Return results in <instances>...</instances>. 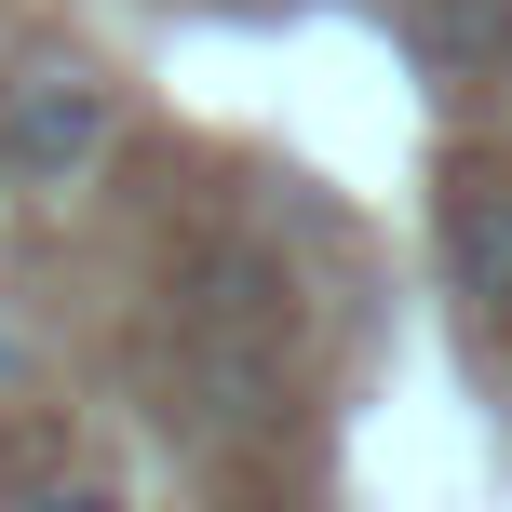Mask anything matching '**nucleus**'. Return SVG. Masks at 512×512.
I'll use <instances>...</instances> for the list:
<instances>
[{
	"label": "nucleus",
	"mask_w": 512,
	"mask_h": 512,
	"mask_svg": "<svg viewBox=\"0 0 512 512\" xmlns=\"http://www.w3.org/2000/svg\"><path fill=\"white\" fill-rule=\"evenodd\" d=\"M14 512H135L122 486H95V472H54V486H27Z\"/></svg>",
	"instance_id": "20e7f679"
},
{
	"label": "nucleus",
	"mask_w": 512,
	"mask_h": 512,
	"mask_svg": "<svg viewBox=\"0 0 512 512\" xmlns=\"http://www.w3.org/2000/svg\"><path fill=\"white\" fill-rule=\"evenodd\" d=\"M405 41H418L432 81H499L512 68V0H418Z\"/></svg>",
	"instance_id": "7ed1b4c3"
},
{
	"label": "nucleus",
	"mask_w": 512,
	"mask_h": 512,
	"mask_svg": "<svg viewBox=\"0 0 512 512\" xmlns=\"http://www.w3.org/2000/svg\"><path fill=\"white\" fill-rule=\"evenodd\" d=\"M432 243H445V297L472 324H512V176L499 162H459L432 203Z\"/></svg>",
	"instance_id": "f03ea898"
},
{
	"label": "nucleus",
	"mask_w": 512,
	"mask_h": 512,
	"mask_svg": "<svg viewBox=\"0 0 512 512\" xmlns=\"http://www.w3.org/2000/svg\"><path fill=\"white\" fill-rule=\"evenodd\" d=\"M108 135H122V108H108V81L68 68V54H41V68L0 81V176L14 189H81L108 162Z\"/></svg>",
	"instance_id": "f257e3e1"
}]
</instances>
